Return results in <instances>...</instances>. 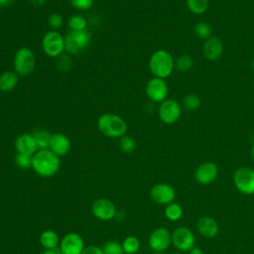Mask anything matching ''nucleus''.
I'll return each instance as SVG.
<instances>
[{"label": "nucleus", "mask_w": 254, "mask_h": 254, "mask_svg": "<svg viewBox=\"0 0 254 254\" xmlns=\"http://www.w3.org/2000/svg\"><path fill=\"white\" fill-rule=\"evenodd\" d=\"M60 157L50 149L38 150L32 156V169L42 178H52L60 170Z\"/></svg>", "instance_id": "obj_1"}, {"label": "nucleus", "mask_w": 254, "mask_h": 254, "mask_svg": "<svg viewBox=\"0 0 254 254\" xmlns=\"http://www.w3.org/2000/svg\"><path fill=\"white\" fill-rule=\"evenodd\" d=\"M97 128L108 138H121L126 135L127 123L118 114L103 113L97 119Z\"/></svg>", "instance_id": "obj_2"}, {"label": "nucleus", "mask_w": 254, "mask_h": 254, "mask_svg": "<svg viewBox=\"0 0 254 254\" xmlns=\"http://www.w3.org/2000/svg\"><path fill=\"white\" fill-rule=\"evenodd\" d=\"M149 68L155 77L167 78L175 68V60L166 50L155 51L149 59Z\"/></svg>", "instance_id": "obj_3"}, {"label": "nucleus", "mask_w": 254, "mask_h": 254, "mask_svg": "<svg viewBox=\"0 0 254 254\" xmlns=\"http://www.w3.org/2000/svg\"><path fill=\"white\" fill-rule=\"evenodd\" d=\"M14 71L19 76L30 75L36 67V55L28 47L19 48L13 58Z\"/></svg>", "instance_id": "obj_4"}, {"label": "nucleus", "mask_w": 254, "mask_h": 254, "mask_svg": "<svg viewBox=\"0 0 254 254\" xmlns=\"http://www.w3.org/2000/svg\"><path fill=\"white\" fill-rule=\"evenodd\" d=\"M91 42V35L87 30L68 31L64 36L66 54L73 56L84 52Z\"/></svg>", "instance_id": "obj_5"}, {"label": "nucleus", "mask_w": 254, "mask_h": 254, "mask_svg": "<svg viewBox=\"0 0 254 254\" xmlns=\"http://www.w3.org/2000/svg\"><path fill=\"white\" fill-rule=\"evenodd\" d=\"M42 49L49 58H59L65 52L64 36H63L59 31H48L43 36Z\"/></svg>", "instance_id": "obj_6"}, {"label": "nucleus", "mask_w": 254, "mask_h": 254, "mask_svg": "<svg viewBox=\"0 0 254 254\" xmlns=\"http://www.w3.org/2000/svg\"><path fill=\"white\" fill-rule=\"evenodd\" d=\"M236 189L245 194L254 193V170L247 167L239 168L233 175Z\"/></svg>", "instance_id": "obj_7"}, {"label": "nucleus", "mask_w": 254, "mask_h": 254, "mask_svg": "<svg viewBox=\"0 0 254 254\" xmlns=\"http://www.w3.org/2000/svg\"><path fill=\"white\" fill-rule=\"evenodd\" d=\"M182 114V107L175 99H165L160 103L158 115L160 120L165 124H173L179 120Z\"/></svg>", "instance_id": "obj_8"}, {"label": "nucleus", "mask_w": 254, "mask_h": 254, "mask_svg": "<svg viewBox=\"0 0 254 254\" xmlns=\"http://www.w3.org/2000/svg\"><path fill=\"white\" fill-rule=\"evenodd\" d=\"M146 95L147 97L155 103H161L167 99L168 95V85L164 78L152 77L148 80L146 84Z\"/></svg>", "instance_id": "obj_9"}, {"label": "nucleus", "mask_w": 254, "mask_h": 254, "mask_svg": "<svg viewBox=\"0 0 254 254\" xmlns=\"http://www.w3.org/2000/svg\"><path fill=\"white\" fill-rule=\"evenodd\" d=\"M91 212L97 219L107 221L115 217L117 211L115 204L110 199L100 197L92 202Z\"/></svg>", "instance_id": "obj_10"}, {"label": "nucleus", "mask_w": 254, "mask_h": 254, "mask_svg": "<svg viewBox=\"0 0 254 254\" xmlns=\"http://www.w3.org/2000/svg\"><path fill=\"white\" fill-rule=\"evenodd\" d=\"M84 247L82 237L78 233L69 232L61 239L59 250L61 254H81Z\"/></svg>", "instance_id": "obj_11"}, {"label": "nucleus", "mask_w": 254, "mask_h": 254, "mask_svg": "<svg viewBox=\"0 0 254 254\" xmlns=\"http://www.w3.org/2000/svg\"><path fill=\"white\" fill-rule=\"evenodd\" d=\"M148 243L154 252H164L172 243V234L167 228L158 227L151 232Z\"/></svg>", "instance_id": "obj_12"}, {"label": "nucleus", "mask_w": 254, "mask_h": 254, "mask_svg": "<svg viewBox=\"0 0 254 254\" xmlns=\"http://www.w3.org/2000/svg\"><path fill=\"white\" fill-rule=\"evenodd\" d=\"M194 235L187 227H178L172 233V243L181 251H190L194 246Z\"/></svg>", "instance_id": "obj_13"}, {"label": "nucleus", "mask_w": 254, "mask_h": 254, "mask_svg": "<svg viewBox=\"0 0 254 254\" xmlns=\"http://www.w3.org/2000/svg\"><path fill=\"white\" fill-rule=\"evenodd\" d=\"M150 196L155 202L159 204L167 205L173 202L176 196V191L171 185L165 184V183H159L154 185L151 188Z\"/></svg>", "instance_id": "obj_14"}, {"label": "nucleus", "mask_w": 254, "mask_h": 254, "mask_svg": "<svg viewBox=\"0 0 254 254\" xmlns=\"http://www.w3.org/2000/svg\"><path fill=\"white\" fill-rule=\"evenodd\" d=\"M218 175V169L214 163L205 162L198 166L195 170L194 177L195 180L201 185H209L211 184Z\"/></svg>", "instance_id": "obj_15"}, {"label": "nucleus", "mask_w": 254, "mask_h": 254, "mask_svg": "<svg viewBox=\"0 0 254 254\" xmlns=\"http://www.w3.org/2000/svg\"><path fill=\"white\" fill-rule=\"evenodd\" d=\"M14 146L17 153H22L30 156H33L39 150L33 134L28 133H22L18 135L15 139Z\"/></svg>", "instance_id": "obj_16"}, {"label": "nucleus", "mask_w": 254, "mask_h": 254, "mask_svg": "<svg viewBox=\"0 0 254 254\" xmlns=\"http://www.w3.org/2000/svg\"><path fill=\"white\" fill-rule=\"evenodd\" d=\"M49 149L59 157L65 156L70 150V140L64 133L52 134Z\"/></svg>", "instance_id": "obj_17"}, {"label": "nucleus", "mask_w": 254, "mask_h": 254, "mask_svg": "<svg viewBox=\"0 0 254 254\" xmlns=\"http://www.w3.org/2000/svg\"><path fill=\"white\" fill-rule=\"evenodd\" d=\"M222 53L223 45L218 38L210 37L209 39L205 40L202 46V55L206 60L210 62L217 61L222 56Z\"/></svg>", "instance_id": "obj_18"}, {"label": "nucleus", "mask_w": 254, "mask_h": 254, "mask_svg": "<svg viewBox=\"0 0 254 254\" xmlns=\"http://www.w3.org/2000/svg\"><path fill=\"white\" fill-rule=\"evenodd\" d=\"M196 227L199 233L206 238H212L218 233V224L210 216L200 217L196 222Z\"/></svg>", "instance_id": "obj_19"}, {"label": "nucleus", "mask_w": 254, "mask_h": 254, "mask_svg": "<svg viewBox=\"0 0 254 254\" xmlns=\"http://www.w3.org/2000/svg\"><path fill=\"white\" fill-rule=\"evenodd\" d=\"M19 82V75L14 70H5L0 73V91L10 92Z\"/></svg>", "instance_id": "obj_20"}, {"label": "nucleus", "mask_w": 254, "mask_h": 254, "mask_svg": "<svg viewBox=\"0 0 254 254\" xmlns=\"http://www.w3.org/2000/svg\"><path fill=\"white\" fill-rule=\"evenodd\" d=\"M40 244L45 250L51 249H58L60 245V238L57 232L51 229H47L43 231L40 235Z\"/></svg>", "instance_id": "obj_21"}, {"label": "nucleus", "mask_w": 254, "mask_h": 254, "mask_svg": "<svg viewBox=\"0 0 254 254\" xmlns=\"http://www.w3.org/2000/svg\"><path fill=\"white\" fill-rule=\"evenodd\" d=\"M33 136L36 140V143L38 145V149L42 150V149H49V145H50V140L52 137V134L44 128H39L37 130H35L33 133Z\"/></svg>", "instance_id": "obj_22"}, {"label": "nucleus", "mask_w": 254, "mask_h": 254, "mask_svg": "<svg viewBox=\"0 0 254 254\" xmlns=\"http://www.w3.org/2000/svg\"><path fill=\"white\" fill-rule=\"evenodd\" d=\"M69 31H84L87 27V20L80 14H73L67 20Z\"/></svg>", "instance_id": "obj_23"}, {"label": "nucleus", "mask_w": 254, "mask_h": 254, "mask_svg": "<svg viewBox=\"0 0 254 254\" xmlns=\"http://www.w3.org/2000/svg\"><path fill=\"white\" fill-rule=\"evenodd\" d=\"M121 245L125 254H135L140 249V240L134 235H128L123 239Z\"/></svg>", "instance_id": "obj_24"}, {"label": "nucleus", "mask_w": 254, "mask_h": 254, "mask_svg": "<svg viewBox=\"0 0 254 254\" xmlns=\"http://www.w3.org/2000/svg\"><path fill=\"white\" fill-rule=\"evenodd\" d=\"M165 216L170 221H177L183 216V208L179 203L171 202L165 208Z\"/></svg>", "instance_id": "obj_25"}, {"label": "nucleus", "mask_w": 254, "mask_h": 254, "mask_svg": "<svg viewBox=\"0 0 254 254\" xmlns=\"http://www.w3.org/2000/svg\"><path fill=\"white\" fill-rule=\"evenodd\" d=\"M209 0H187L189 10L195 15L203 14L207 10Z\"/></svg>", "instance_id": "obj_26"}, {"label": "nucleus", "mask_w": 254, "mask_h": 254, "mask_svg": "<svg viewBox=\"0 0 254 254\" xmlns=\"http://www.w3.org/2000/svg\"><path fill=\"white\" fill-rule=\"evenodd\" d=\"M193 66V60L190 55L184 54L181 55L176 61H175V67L181 72H186L191 69Z\"/></svg>", "instance_id": "obj_27"}, {"label": "nucleus", "mask_w": 254, "mask_h": 254, "mask_svg": "<svg viewBox=\"0 0 254 254\" xmlns=\"http://www.w3.org/2000/svg\"><path fill=\"white\" fill-rule=\"evenodd\" d=\"M56 66L58 70L61 72H67L72 67V61L70 58V55L68 54H63L59 58H57L56 61Z\"/></svg>", "instance_id": "obj_28"}, {"label": "nucleus", "mask_w": 254, "mask_h": 254, "mask_svg": "<svg viewBox=\"0 0 254 254\" xmlns=\"http://www.w3.org/2000/svg\"><path fill=\"white\" fill-rule=\"evenodd\" d=\"M119 148L122 152L126 154H131L136 149V142L131 136L124 135L119 138Z\"/></svg>", "instance_id": "obj_29"}, {"label": "nucleus", "mask_w": 254, "mask_h": 254, "mask_svg": "<svg viewBox=\"0 0 254 254\" xmlns=\"http://www.w3.org/2000/svg\"><path fill=\"white\" fill-rule=\"evenodd\" d=\"M183 105L187 110H196L200 106V98L196 94H188L183 99Z\"/></svg>", "instance_id": "obj_30"}, {"label": "nucleus", "mask_w": 254, "mask_h": 254, "mask_svg": "<svg viewBox=\"0 0 254 254\" xmlns=\"http://www.w3.org/2000/svg\"><path fill=\"white\" fill-rule=\"evenodd\" d=\"M102 251L103 254H125L121 243L114 240L105 242L102 247Z\"/></svg>", "instance_id": "obj_31"}, {"label": "nucleus", "mask_w": 254, "mask_h": 254, "mask_svg": "<svg viewBox=\"0 0 254 254\" xmlns=\"http://www.w3.org/2000/svg\"><path fill=\"white\" fill-rule=\"evenodd\" d=\"M194 33L199 39L207 40L211 36V27L205 22H199L194 26Z\"/></svg>", "instance_id": "obj_32"}, {"label": "nucleus", "mask_w": 254, "mask_h": 254, "mask_svg": "<svg viewBox=\"0 0 254 254\" xmlns=\"http://www.w3.org/2000/svg\"><path fill=\"white\" fill-rule=\"evenodd\" d=\"M64 22V19L63 15L58 12L52 13L48 18V25L51 28V30H54V31H59L63 27Z\"/></svg>", "instance_id": "obj_33"}, {"label": "nucleus", "mask_w": 254, "mask_h": 254, "mask_svg": "<svg viewBox=\"0 0 254 254\" xmlns=\"http://www.w3.org/2000/svg\"><path fill=\"white\" fill-rule=\"evenodd\" d=\"M15 164L18 168L26 170L29 168H32V156L17 153L15 156Z\"/></svg>", "instance_id": "obj_34"}, {"label": "nucleus", "mask_w": 254, "mask_h": 254, "mask_svg": "<svg viewBox=\"0 0 254 254\" xmlns=\"http://www.w3.org/2000/svg\"><path fill=\"white\" fill-rule=\"evenodd\" d=\"M69 3L78 11H86L93 6L94 0H69Z\"/></svg>", "instance_id": "obj_35"}, {"label": "nucleus", "mask_w": 254, "mask_h": 254, "mask_svg": "<svg viewBox=\"0 0 254 254\" xmlns=\"http://www.w3.org/2000/svg\"><path fill=\"white\" fill-rule=\"evenodd\" d=\"M81 254H103V251L102 248L96 245H88L83 248Z\"/></svg>", "instance_id": "obj_36"}, {"label": "nucleus", "mask_w": 254, "mask_h": 254, "mask_svg": "<svg viewBox=\"0 0 254 254\" xmlns=\"http://www.w3.org/2000/svg\"><path fill=\"white\" fill-rule=\"evenodd\" d=\"M47 1H48V0H30L31 4H32L33 6H36V7H41V6L45 5Z\"/></svg>", "instance_id": "obj_37"}, {"label": "nucleus", "mask_w": 254, "mask_h": 254, "mask_svg": "<svg viewBox=\"0 0 254 254\" xmlns=\"http://www.w3.org/2000/svg\"><path fill=\"white\" fill-rule=\"evenodd\" d=\"M13 2H14V0H0V9L9 7L10 5H12Z\"/></svg>", "instance_id": "obj_38"}, {"label": "nucleus", "mask_w": 254, "mask_h": 254, "mask_svg": "<svg viewBox=\"0 0 254 254\" xmlns=\"http://www.w3.org/2000/svg\"><path fill=\"white\" fill-rule=\"evenodd\" d=\"M190 254H204V252L201 249H199V248L193 247L192 249L190 250Z\"/></svg>", "instance_id": "obj_39"}, {"label": "nucleus", "mask_w": 254, "mask_h": 254, "mask_svg": "<svg viewBox=\"0 0 254 254\" xmlns=\"http://www.w3.org/2000/svg\"><path fill=\"white\" fill-rule=\"evenodd\" d=\"M42 254H61L59 249H51V250H45Z\"/></svg>", "instance_id": "obj_40"}, {"label": "nucleus", "mask_w": 254, "mask_h": 254, "mask_svg": "<svg viewBox=\"0 0 254 254\" xmlns=\"http://www.w3.org/2000/svg\"><path fill=\"white\" fill-rule=\"evenodd\" d=\"M251 157H252V160L254 161V145L251 148Z\"/></svg>", "instance_id": "obj_41"}, {"label": "nucleus", "mask_w": 254, "mask_h": 254, "mask_svg": "<svg viewBox=\"0 0 254 254\" xmlns=\"http://www.w3.org/2000/svg\"><path fill=\"white\" fill-rule=\"evenodd\" d=\"M154 254H166L164 252H154Z\"/></svg>", "instance_id": "obj_42"}, {"label": "nucleus", "mask_w": 254, "mask_h": 254, "mask_svg": "<svg viewBox=\"0 0 254 254\" xmlns=\"http://www.w3.org/2000/svg\"><path fill=\"white\" fill-rule=\"evenodd\" d=\"M252 64V67H253V69H254V59L252 60V64Z\"/></svg>", "instance_id": "obj_43"}]
</instances>
